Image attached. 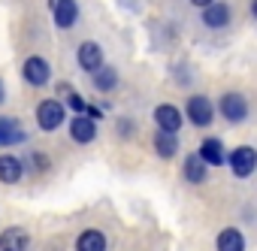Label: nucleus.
<instances>
[{"instance_id": "f257e3e1", "label": "nucleus", "mask_w": 257, "mask_h": 251, "mask_svg": "<svg viewBox=\"0 0 257 251\" xmlns=\"http://www.w3.org/2000/svg\"><path fill=\"white\" fill-rule=\"evenodd\" d=\"M67 118V106L61 100H43L37 106V124L43 131H58Z\"/></svg>"}, {"instance_id": "f03ea898", "label": "nucleus", "mask_w": 257, "mask_h": 251, "mask_svg": "<svg viewBox=\"0 0 257 251\" xmlns=\"http://www.w3.org/2000/svg\"><path fill=\"white\" fill-rule=\"evenodd\" d=\"M230 170H233V176H239V179H248L251 173H254V167H257V152L251 149V146H239V149H233L230 152Z\"/></svg>"}, {"instance_id": "7ed1b4c3", "label": "nucleus", "mask_w": 257, "mask_h": 251, "mask_svg": "<svg viewBox=\"0 0 257 251\" xmlns=\"http://www.w3.org/2000/svg\"><path fill=\"white\" fill-rule=\"evenodd\" d=\"M185 112H188V121L197 124V128H209L212 118H215V109H212L209 97H203V94H194V97L188 100Z\"/></svg>"}, {"instance_id": "20e7f679", "label": "nucleus", "mask_w": 257, "mask_h": 251, "mask_svg": "<svg viewBox=\"0 0 257 251\" xmlns=\"http://www.w3.org/2000/svg\"><path fill=\"white\" fill-rule=\"evenodd\" d=\"M218 109H221V115H224L230 124H239V121H245V115H248V100H245L242 94L230 91V94H224V97L218 100Z\"/></svg>"}, {"instance_id": "39448f33", "label": "nucleus", "mask_w": 257, "mask_h": 251, "mask_svg": "<svg viewBox=\"0 0 257 251\" xmlns=\"http://www.w3.org/2000/svg\"><path fill=\"white\" fill-rule=\"evenodd\" d=\"M49 76H52V70H49V61H46V58L31 55V58L25 61V79H28L34 88H43V85L49 82Z\"/></svg>"}, {"instance_id": "423d86ee", "label": "nucleus", "mask_w": 257, "mask_h": 251, "mask_svg": "<svg viewBox=\"0 0 257 251\" xmlns=\"http://www.w3.org/2000/svg\"><path fill=\"white\" fill-rule=\"evenodd\" d=\"M76 61H79V67L85 73H97L103 67V49L97 43H82L79 52H76Z\"/></svg>"}, {"instance_id": "0eeeda50", "label": "nucleus", "mask_w": 257, "mask_h": 251, "mask_svg": "<svg viewBox=\"0 0 257 251\" xmlns=\"http://www.w3.org/2000/svg\"><path fill=\"white\" fill-rule=\"evenodd\" d=\"M70 137L76 140V143H94V137H97V124H94V118H88V115H79V118H73L70 121Z\"/></svg>"}, {"instance_id": "6e6552de", "label": "nucleus", "mask_w": 257, "mask_h": 251, "mask_svg": "<svg viewBox=\"0 0 257 251\" xmlns=\"http://www.w3.org/2000/svg\"><path fill=\"white\" fill-rule=\"evenodd\" d=\"M230 16H233V10L227 7V4H209L206 10H203V25L206 28H227L230 25Z\"/></svg>"}, {"instance_id": "1a4fd4ad", "label": "nucleus", "mask_w": 257, "mask_h": 251, "mask_svg": "<svg viewBox=\"0 0 257 251\" xmlns=\"http://www.w3.org/2000/svg\"><path fill=\"white\" fill-rule=\"evenodd\" d=\"M155 121H158V128H164V131H179L182 128V112L173 103H161L155 109Z\"/></svg>"}, {"instance_id": "9d476101", "label": "nucleus", "mask_w": 257, "mask_h": 251, "mask_svg": "<svg viewBox=\"0 0 257 251\" xmlns=\"http://www.w3.org/2000/svg\"><path fill=\"white\" fill-rule=\"evenodd\" d=\"M79 19V4L76 0H55V25L58 28H73Z\"/></svg>"}, {"instance_id": "9b49d317", "label": "nucleus", "mask_w": 257, "mask_h": 251, "mask_svg": "<svg viewBox=\"0 0 257 251\" xmlns=\"http://www.w3.org/2000/svg\"><path fill=\"white\" fill-rule=\"evenodd\" d=\"M28 248V230L10 227L0 233V251H25Z\"/></svg>"}, {"instance_id": "f8f14e48", "label": "nucleus", "mask_w": 257, "mask_h": 251, "mask_svg": "<svg viewBox=\"0 0 257 251\" xmlns=\"http://www.w3.org/2000/svg\"><path fill=\"white\" fill-rule=\"evenodd\" d=\"M25 167L16 155H0V182H7V185H16L22 179Z\"/></svg>"}, {"instance_id": "ddd939ff", "label": "nucleus", "mask_w": 257, "mask_h": 251, "mask_svg": "<svg viewBox=\"0 0 257 251\" xmlns=\"http://www.w3.org/2000/svg\"><path fill=\"white\" fill-rule=\"evenodd\" d=\"M206 161H203V155L197 152V155H188L185 158V179L191 182V185H203L206 182Z\"/></svg>"}, {"instance_id": "4468645a", "label": "nucleus", "mask_w": 257, "mask_h": 251, "mask_svg": "<svg viewBox=\"0 0 257 251\" xmlns=\"http://www.w3.org/2000/svg\"><path fill=\"white\" fill-rule=\"evenodd\" d=\"M200 155H203V161H206L209 167H221V164H227V155H224L221 140H203Z\"/></svg>"}, {"instance_id": "2eb2a0df", "label": "nucleus", "mask_w": 257, "mask_h": 251, "mask_svg": "<svg viewBox=\"0 0 257 251\" xmlns=\"http://www.w3.org/2000/svg\"><path fill=\"white\" fill-rule=\"evenodd\" d=\"M218 251H245V236L236 230V227H227L218 233Z\"/></svg>"}, {"instance_id": "dca6fc26", "label": "nucleus", "mask_w": 257, "mask_h": 251, "mask_svg": "<svg viewBox=\"0 0 257 251\" xmlns=\"http://www.w3.org/2000/svg\"><path fill=\"white\" fill-rule=\"evenodd\" d=\"M76 251H106V236L100 233V230H85V233H79V239H76Z\"/></svg>"}, {"instance_id": "f3484780", "label": "nucleus", "mask_w": 257, "mask_h": 251, "mask_svg": "<svg viewBox=\"0 0 257 251\" xmlns=\"http://www.w3.org/2000/svg\"><path fill=\"white\" fill-rule=\"evenodd\" d=\"M155 152L161 155V158H173L176 152H179V140H176V131H158V137H155Z\"/></svg>"}, {"instance_id": "a211bd4d", "label": "nucleus", "mask_w": 257, "mask_h": 251, "mask_svg": "<svg viewBox=\"0 0 257 251\" xmlns=\"http://www.w3.org/2000/svg\"><path fill=\"white\" fill-rule=\"evenodd\" d=\"M25 131L13 118H0V146H13V143H25Z\"/></svg>"}, {"instance_id": "6ab92c4d", "label": "nucleus", "mask_w": 257, "mask_h": 251, "mask_svg": "<svg viewBox=\"0 0 257 251\" xmlns=\"http://www.w3.org/2000/svg\"><path fill=\"white\" fill-rule=\"evenodd\" d=\"M94 76V88L97 91H112L115 85H118V73H115V67H109V64H103L97 73H91Z\"/></svg>"}, {"instance_id": "aec40b11", "label": "nucleus", "mask_w": 257, "mask_h": 251, "mask_svg": "<svg viewBox=\"0 0 257 251\" xmlns=\"http://www.w3.org/2000/svg\"><path fill=\"white\" fill-rule=\"evenodd\" d=\"M67 103H70V106H73L76 112H82V115H85V106H88V103H85V100H82L79 94H73V91H67Z\"/></svg>"}, {"instance_id": "412c9836", "label": "nucleus", "mask_w": 257, "mask_h": 251, "mask_svg": "<svg viewBox=\"0 0 257 251\" xmlns=\"http://www.w3.org/2000/svg\"><path fill=\"white\" fill-rule=\"evenodd\" d=\"M85 115H88V118H94V121H97V118H100V115H103V112H100V109H97V106H91V103H88V106H85Z\"/></svg>"}, {"instance_id": "4be33fe9", "label": "nucleus", "mask_w": 257, "mask_h": 251, "mask_svg": "<svg viewBox=\"0 0 257 251\" xmlns=\"http://www.w3.org/2000/svg\"><path fill=\"white\" fill-rule=\"evenodd\" d=\"M34 170H46V155H34Z\"/></svg>"}, {"instance_id": "5701e85b", "label": "nucleus", "mask_w": 257, "mask_h": 251, "mask_svg": "<svg viewBox=\"0 0 257 251\" xmlns=\"http://www.w3.org/2000/svg\"><path fill=\"white\" fill-rule=\"evenodd\" d=\"M118 131H121V137H127V134L134 131V124H131V121H121V124H118Z\"/></svg>"}, {"instance_id": "b1692460", "label": "nucleus", "mask_w": 257, "mask_h": 251, "mask_svg": "<svg viewBox=\"0 0 257 251\" xmlns=\"http://www.w3.org/2000/svg\"><path fill=\"white\" fill-rule=\"evenodd\" d=\"M191 4H194V7H200V10H206L209 4H215V0H191Z\"/></svg>"}, {"instance_id": "393cba45", "label": "nucleus", "mask_w": 257, "mask_h": 251, "mask_svg": "<svg viewBox=\"0 0 257 251\" xmlns=\"http://www.w3.org/2000/svg\"><path fill=\"white\" fill-rule=\"evenodd\" d=\"M251 16L257 19V0H251Z\"/></svg>"}, {"instance_id": "a878e982", "label": "nucleus", "mask_w": 257, "mask_h": 251, "mask_svg": "<svg viewBox=\"0 0 257 251\" xmlns=\"http://www.w3.org/2000/svg\"><path fill=\"white\" fill-rule=\"evenodd\" d=\"M4 97H7V91H4V82H0V103H4Z\"/></svg>"}]
</instances>
